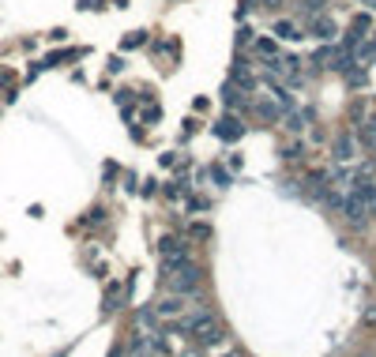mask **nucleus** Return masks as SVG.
Instances as JSON below:
<instances>
[{
  "label": "nucleus",
  "instance_id": "f257e3e1",
  "mask_svg": "<svg viewBox=\"0 0 376 357\" xmlns=\"http://www.w3.org/2000/svg\"><path fill=\"white\" fill-rule=\"evenodd\" d=\"M162 267H166V279L173 282V290H177L181 297L192 294V290L199 286V279H204V274H199V267L188 260V256H185V260H162Z\"/></svg>",
  "mask_w": 376,
  "mask_h": 357
},
{
  "label": "nucleus",
  "instance_id": "f03ea898",
  "mask_svg": "<svg viewBox=\"0 0 376 357\" xmlns=\"http://www.w3.org/2000/svg\"><path fill=\"white\" fill-rule=\"evenodd\" d=\"M343 215H346V222H350V226H365V218H369V199H365V188L361 185H357L354 196H346Z\"/></svg>",
  "mask_w": 376,
  "mask_h": 357
},
{
  "label": "nucleus",
  "instance_id": "7ed1b4c3",
  "mask_svg": "<svg viewBox=\"0 0 376 357\" xmlns=\"http://www.w3.org/2000/svg\"><path fill=\"white\" fill-rule=\"evenodd\" d=\"M188 331L199 338V342H218V338H222V327H218V319H211V316H199V319H192L188 324Z\"/></svg>",
  "mask_w": 376,
  "mask_h": 357
},
{
  "label": "nucleus",
  "instance_id": "20e7f679",
  "mask_svg": "<svg viewBox=\"0 0 376 357\" xmlns=\"http://www.w3.org/2000/svg\"><path fill=\"white\" fill-rule=\"evenodd\" d=\"M309 34L320 38V42H332L335 38V23L327 19V15H313V19H309Z\"/></svg>",
  "mask_w": 376,
  "mask_h": 357
},
{
  "label": "nucleus",
  "instance_id": "39448f33",
  "mask_svg": "<svg viewBox=\"0 0 376 357\" xmlns=\"http://www.w3.org/2000/svg\"><path fill=\"white\" fill-rule=\"evenodd\" d=\"M158 252H162V260H185V256H188V244L177 241V237H162Z\"/></svg>",
  "mask_w": 376,
  "mask_h": 357
},
{
  "label": "nucleus",
  "instance_id": "423d86ee",
  "mask_svg": "<svg viewBox=\"0 0 376 357\" xmlns=\"http://www.w3.org/2000/svg\"><path fill=\"white\" fill-rule=\"evenodd\" d=\"M241 132H245V128L237 124L234 117H226V121H218V124H215V135H222V140H237Z\"/></svg>",
  "mask_w": 376,
  "mask_h": 357
},
{
  "label": "nucleus",
  "instance_id": "0eeeda50",
  "mask_svg": "<svg viewBox=\"0 0 376 357\" xmlns=\"http://www.w3.org/2000/svg\"><path fill=\"white\" fill-rule=\"evenodd\" d=\"M335 158H338V162H350V158H354V135H338Z\"/></svg>",
  "mask_w": 376,
  "mask_h": 357
},
{
  "label": "nucleus",
  "instance_id": "6e6552de",
  "mask_svg": "<svg viewBox=\"0 0 376 357\" xmlns=\"http://www.w3.org/2000/svg\"><path fill=\"white\" fill-rule=\"evenodd\" d=\"M373 60H376V38H369L361 49L354 53V64H373Z\"/></svg>",
  "mask_w": 376,
  "mask_h": 357
},
{
  "label": "nucleus",
  "instance_id": "1a4fd4ad",
  "mask_svg": "<svg viewBox=\"0 0 376 357\" xmlns=\"http://www.w3.org/2000/svg\"><path fill=\"white\" fill-rule=\"evenodd\" d=\"M181 308H185V301H181V297H166V301L158 305V316H177Z\"/></svg>",
  "mask_w": 376,
  "mask_h": 357
},
{
  "label": "nucleus",
  "instance_id": "9d476101",
  "mask_svg": "<svg viewBox=\"0 0 376 357\" xmlns=\"http://www.w3.org/2000/svg\"><path fill=\"white\" fill-rule=\"evenodd\" d=\"M268 90L275 94V102H279L282 109H290V106H293V98L286 94V87H279V83H271V79H268Z\"/></svg>",
  "mask_w": 376,
  "mask_h": 357
},
{
  "label": "nucleus",
  "instance_id": "9b49d317",
  "mask_svg": "<svg viewBox=\"0 0 376 357\" xmlns=\"http://www.w3.org/2000/svg\"><path fill=\"white\" fill-rule=\"evenodd\" d=\"M275 34H279V38H286V42H297V38H301V34H297V26L286 23V19H282V23H275Z\"/></svg>",
  "mask_w": 376,
  "mask_h": 357
},
{
  "label": "nucleus",
  "instance_id": "f8f14e48",
  "mask_svg": "<svg viewBox=\"0 0 376 357\" xmlns=\"http://www.w3.org/2000/svg\"><path fill=\"white\" fill-rule=\"evenodd\" d=\"M260 117H263V121H279V117H282V106H279V102H260Z\"/></svg>",
  "mask_w": 376,
  "mask_h": 357
},
{
  "label": "nucleus",
  "instance_id": "ddd939ff",
  "mask_svg": "<svg viewBox=\"0 0 376 357\" xmlns=\"http://www.w3.org/2000/svg\"><path fill=\"white\" fill-rule=\"evenodd\" d=\"M256 53H260V57H279V45H275V42H268V38H260V42H256Z\"/></svg>",
  "mask_w": 376,
  "mask_h": 357
},
{
  "label": "nucleus",
  "instance_id": "4468645a",
  "mask_svg": "<svg viewBox=\"0 0 376 357\" xmlns=\"http://www.w3.org/2000/svg\"><path fill=\"white\" fill-rule=\"evenodd\" d=\"M361 143H365V147H373V151H376V121H369V124L361 128Z\"/></svg>",
  "mask_w": 376,
  "mask_h": 357
},
{
  "label": "nucleus",
  "instance_id": "2eb2a0df",
  "mask_svg": "<svg viewBox=\"0 0 376 357\" xmlns=\"http://www.w3.org/2000/svg\"><path fill=\"white\" fill-rule=\"evenodd\" d=\"M324 4H327V0H305V4H301V12H305L309 19H313V15L324 12Z\"/></svg>",
  "mask_w": 376,
  "mask_h": 357
},
{
  "label": "nucleus",
  "instance_id": "dca6fc26",
  "mask_svg": "<svg viewBox=\"0 0 376 357\" xmlns=\"http://www.w3.org/2000/svg\"><path fill=\"white\" fill-rule=\"evenodd\" d=\"M154 319H158L154 308H140V327H154Z\"/></svg>",
  "mask_w": 376,
  "mask_h": 357
},
{
  "label": "nucleus",
  "instance_id": "f3484780",
  "mask_svg": "<svg viewBox=\"0 0 376 357\" xmlns=\"http://www.w3.org/2000/svg\"><path fill=\"white\" fill-rule=\"evenodd\" d=\"M143 42H147V34H143V31H136V34H128L124 49H136V45H143Z\"/></svg>",
  "mask_w": 376,
  "mask_h": 357
},
{
  "label": "nucleus",
  "instance_id": "a211bd4d",
  "mask_svg": "<svg viewBox=\"0 0 376 357\" xmlns=\"http://www.w3.org/2000/svg\"><path fill=\"white\" fill-rule=\"evenodd\" d=\"M117 294H121V286L113 282V286L106 290V308H117Z\"/></svg>",
  "mask_w": 376,
  "mask_h": 357
},
{
  "label": "nucleus",
  "instance_id": "6ab92c4d",
  "mask_svg": "<svg viewBox=\"0 0 376 357\" xmlns=\"http://www.w3.org/2000/svg\"><path fill=\"white\" fill-rule=\"evenodd\" d=\"M252 42V31H249V26H241V34H237V45H249Z\"/></svg>",
  "mask_w": 376,
  "mask_h": 357
},
{
  "label": "nucleus",
  "instance_id": "aec40b11",
  "mask_svg": "<svg viewBox=\"0 0 376 357\" xmlns=\"http://www.w3.org/2000/svg\"><path fill=\"white\" fill-rule=\"evenodd\" d=\"M188 233H192V237H211L207 226H188Z\"/></svg>",
  "mask_w": 376,
  "mask_h": 357
},
{
  "label": "nucleus",
  "instance_id": "412c9836",
  "mask_svg": "<svg viewBox=\"0 0 376 357\" xmlns=\"http://www.w3.org/2000/svg\"><path fill=\"white\" fill-rule=\"evenodd\" d=\"M263 4H271V8H275V4H279V0H263Z\"/></svg>",
  "mask_w": 376,
  "mask_h": 357
},
{
  "label": "nucleus",
  "instance_id": "4be33fe9",
  "mask_svg": "<svg viewBox=\"0 0 376 357\" xmlns=\"http://www.w3.org/2000/svg\"><path fill=\"white\" fill-rule=\"evenodd\" d=\"M226 357H237V354H226Z\"/></svg>",
  "mask_w": 376,
  "mask_h": 357
},
{
  "label": "nucleus",
  "instance_id": "5701e85b",
  "mask_svg": "<svg viewBox=\"0 0 376 357\" xmlns=\"http://www.w3.org/2000/svg\"><path fill=\"white\" fill-rule=\"evenodd\" d=\"M140 357H147V354H140Z\"/></svg>",
  "mask_w": 376,
  "mask_h": 357
}]
</instances>
